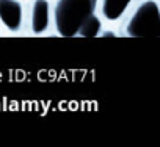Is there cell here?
Here are the masks:
<instances>
[{
	"label": "cell",
	"instance_id": "cell-4",
	"mask_svg": "<svg viewBox=\"0 0 160 147\" xmlns=\"http://www.w3.org/2000/svg\"><path fill=\"white\" fill-rule=\"evenodd\" d=\"M49 25V3L47 0H36L32 13V28L35 33H42Z\"/></svg>",
	"mask_w": 160,
	"mask_h": 147
},
{
	"label": "cell",
	"instance_id": "cell-6",
	"mask_svg": "<svg viewBox=\"0 0 160 147\" xmlns=\"http://www.w3.org/2000/svg\"><path fill=\"white\" fill-rule=\"evenodd\" d=\"M99 30H101V21H99L94 14H90V16L82 22V25H80V28H78L77 33H78L80 36L91 38V36H98Z\"/></svg>",
	"mask_w": 160,
	"mask_h": 147
},
{
	"label": "cell",
	"instance_id": "cell-1",
	"mask_svg": "<svg viewBox=\"0 0 160 147\" xmlns=\"http://www.w3.org/2000/svg\"><path fill=\"white\" fill-rule=\"evenodd\" d=\"M96 0H58L55 8L57 30L61 36H75L82 22L93 14Z\"/></svg>",
	"mask_w": 160,
	"mask_h": 147
},
{
	"label": "cell",
	"instance_id": "cell-2",
	"mask_svg": "<svg viewBox=\"0 0 160 147\" xmlns=\"http://www.w3.org/2000/svg\"><path fill=\"white\" fill-rule=\"evenodd\" d=\"M127 35L133 38L160 35V11L154 0L141 3L127 25Z\"/></svg>",
	"mask_w": 160,
	"mask_h": 147
},
{
	"label": "cell",
	"instance_id": "cell-3",
	"mask_svg": "<svg viewBox=\"0 0 160 147\" xmlns=\"http://www.w3.org/2000/svg\"><path fill=\"white\" fill-rule=\"evenodd\" d=\"M0 19L10 30H18L22 21V7L18 0H0Z\"/></svg>",
	"mask_w": 160,
	"mask_h": 147
},
{
	"label": "cell",
	"instance_id": "cell-7",
	"mask_svg": "<svg viewBox=\"0 0 160 147\" xmlns=\"http://www.w3.org/2000/svg\"><path fill=\"white\" fill-rule=\"evenodd\" d=\"M102 36H104V38H113V36H115V33H112V31H105Z\"/></svg>",
	"mask_w": 160,
	"mask_h": 147
},
{
	"label": "cell",
	"instance_id": "cell-5",
	"mask_svg": "<svg viewBox=\"0 0 160 147\" xmlns=\"http://www.w3.org/2000/svg\"><path fill=\"white\" fill-rule=\"evenodd\" d=\"M130 2L132 0H104V5H102L104 16L110 21L118 19L126 11V8Z\"/></svg>",
	"mask_w": 160,
	"mask_h": 147
}]
</instances>
